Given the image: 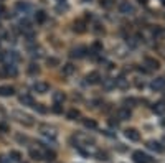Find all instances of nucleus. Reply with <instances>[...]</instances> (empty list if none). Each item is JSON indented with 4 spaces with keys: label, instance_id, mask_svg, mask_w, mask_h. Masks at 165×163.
Instances as JSON below:
<instances>
[{
    "label": "nucleus",
    "instance_id": "f257e3e1",
    "mask_svg": "<svg viewBox=\"0 0 165 163\" xmlns=\"http://www.w3.org/2000/svg\"><path fill=\"white\" fill-rule=\"evenodd\" d=\"M12 116L15 117L20 124H23V125H28V127H30V125H33V124H35V122H33V119H32V116H28V114H25V112L15 111V112L12 114Z\"/></svg>",
    "mask_w": 165,
    "mask_h": 163
},
{
    "label": "nucleus",
    "instance_id": "f03ea898",
    "mask_svg": "<svg viewBox=\"0 0 165 163\" xmlns=\"http://www.w3.org/2000/svg\"><path fill=\"white\" fill-rule=\"evenodd\" d=\"M132 160H134V163H152V158L140 150H135L132 153Z\"/></svg>",
    "mask_w": 165,
    "mask_h": 163
},
{
    "label": "nucleus",
    "instance_id": "7ed1b4c3",
    "mask_svg": "<svg viewBox=\"0 0 165 163\" xmlns=\"http://www.w3.org/2000/svg\"><path fill=\"white\" fill-rule=\"evenodd\" d=\"M88 55V48H84V46H78V48H74V50H71V53H70V56L71 58H84V56Z\"/></svg>",
    "mask_w": 165,
    "mask_h": 163
},
{
    "label": "nucleus",
    "instance_id": "20e7f679",
    "mask_svg": "<svg viewBox=\"0 0 165 163\" xmlns=\"http://www.w3.org/2000/svg\"><path fill=\"white\" fill-rule=\"evenodd\" d=\"M119 10H121V13H124V15H134V13H135L134 5H132V3H129V2H122V3H121Z\"/></svg>",
    "mask_w": 165,
    "mask_h": 163
},
{
    "label": "nucleus",
    "instance_id": "39448f33",
    "mask_svg": "<svg viewBox=\"0 0 165 163\" xmlns=\"http://www.w3.org/2000/svg\"><path fill=\"white\" fill-rule=\"evenodd\" d=\"M3 74H5V76H12V78H15V76L18 74L17 66L13 64V63H5V66H3Z\"/></svg>",
    "mask_w": 165,
    "mask_h": 163
},
{
    "label": "nucleus",
    "instance_id": "423d86ee",
    "mask_svg": "<svg viewBox=\"0 0 165 163\" xmlns=\"http://www.w3.org/2000/svg\"><path fill=\"white\" fill-rule=\"evenodd\" d=\"M40 130H41V133L45 137H48V138H51V140H55L56 138V130L53 127H48V125H41L40 127Z\"/></svg>",
    "mask_w": 165,
    "mask_h": 163
},
{
    "label": "nucleus",
    "instance_id": "0eeeda50",
    "mask_svg": "<svg viewBox=\"0 0 165 163\" xmlns=\"http://www.w3.org/2000/svg\"><path fill=\"white\" fill-rule=\"evenodd\" d=\"M86 83L88 84H99L101 83V74L98 71H93V73H89L86 76Z\"/></svg>",
    "mask_w": 165,
    "mask_h": 163
},
{
    "label": "nucleus",
    "instance_id": "6e6552de",
    "mask_svg": "<svg viewBox=\"0 0 165 163\" xmlns=\"http://www.w3.org/2000/svg\"><path fill=\"white\" fill-rule=\"evenodd\" d=\"M124 135L129 138V140H132V142H139L140 140V133L135 130V128H127V130L124 132Z\"/></svg>",
    "mask_w": 165,
    "mask_h": 163
},
{
    "label": "nucleus",
    "instance_id": "1a4fd4ad",
    "mask_svg": "<svg viewBox=\"0 0 165 163\" xmlns=\"http://www.w3.org/2000/svg\"><path fill=\"white\" fill-rule=\"evenodd\" d=\"M152 89L157 91V92H162V91L165 89V78H157V79H154Z\"/></svg>",
    "mask_w": 165,
    "mask_h": 163
},
{
    "label": "nucleus",
    "instance_id": "9d476101",
    "mask_svg": "<svg viewBox=\"0 0 165 163\" xmlns=\"http://www.w3.org/2000/svg\"><path fill=\"white\" fill-rule=\"evenodd\" d=\"M48 89H50V86L46 83H35L33 84V91L38 94H45V92H48Z\"/></svg>",
    "mask_w": 165,
    "mask_h": 163
},
{
    "label": "nucleus",
    "instance_id": "9b49d317",
    "mask_svg": "<svg viewBox=\"0 0 165 163\" xmlns=\"http://www.w3.org/2000/svg\"><path fill=\"white\" fill-rule=\"evenodd\" d=\"M147 148H149V150H152V152H155V153L163 152V147L160 145L157 140H150V142H147Z\"/></svg>",
    "mask_w": 165,
    "mask_h": 163
},
{
    "label": "nucleus",
    "instance_id": "f8f14e48",
    "mask_svg": "<svg viewBox=\"0 0 165 163\" xmlns=\"http://www.w3.org/2000/svg\"><path fill=\"white\" fill-rule=\"evenodd\" d=\"M144 63L147 64L150 69H159V68H160V63H159V61L155 59V58H150V56H145V58H144Z\"/></svg>",
    "mask_w": 165,
    "mask_h": 163
},
{
    "label": "nucleus",
    "instance_id": "ddd939ff",
    "mask_svg": "<svg viewBox=\"0 0 165 163\" xmlns=\"http://www.w3.org/2000/svg\"><path fill=\"white\" fill-rule=\"evenodd\" d=\"M117 117H119V120H127V119H130V111H129V107L119 109V111H117Z\"/></svg>",
    "mask_w": 165,
    "mask_h": 163
},
{
    "label": "nucleus",
    "instance_id": "4468645a",
    "mask_svg": "<svg viewBox=\"0 0 165 163\" xmlns=\"http://www.w3.org/2000/svg\"><path fill=\"white\" fill-rule=\"evenodd\" d=\"M15 92V89L12 88V86H0V96L2 97H8V96H12Z\"/></svg>",
    "mask_w": 165,
    "mask_h": 163
},
{
    "label": "nucleus",
    "instance_id": "2eb2a0df",
    "mask_svg": "<svg viewBox=\"0 0 165 163\" xmlns=\"http://www.w3.org/2000/svg\"><path fill=\"white\" fill-rule=\"evenodd\" d=\"M114 86H116V88H119V89H125V88H129V81L121 76V78L114 79Z\"/></svg>",
    "mask_w": 165,
    "mask_h": 163
},
{
    "label": "nucleus",
    "instance_id": "dca6fc26",
    "mask_svg": "<svg viewBox=\"0 0 165 163\" xmlns=\"http://www.w3.org/2000/svg\"><path fill=\"white\" fill-rule=\"evenodd\" d=\"M73 30L78 31V33L86 31V22H84V20H76V22H74V26H73Z\"/></svg>",
    "mask_w": 165,
    "mask_h": 163
},
{
    "label": "nucleus",
    "instance_id": "f3484780",
    "mask_svg": "<svg viewBox=\"0 0 165 163\" xmlns=\"http://www.w3.org/2000/svg\"><path fill=\"white\" fill-rule=\"evenodd\" d=\"M30 157L33 158V160H36V161L45 160V158H43V152L38 150V148H32V150H30Z\"/></svg>",
    "mask_w": 165,
    "mask_h": 163
},
{
    "label": "nucleus",
    "instance_id": "a211bd4d",
    "mask_svg": "<svg viewBox=\"0 0 165 163\" xmlns=\"http://www.w3.org/2000/svg\"><path fill=\"white\" fill-rule=\"evenodd\" d=\"M74 71H76V66L71 64V63H68V64L63 66V76H71Z\"/></svg>",
    "mask_w": 165,
    "mask_h": 163
},
{
    "label": "nucleus",
    "instance_id": "6ab92c4d",
    "mask_svg": "<svg viewBox=\"0 0 165 163\" xmlns=\"http://www.w3.org/2000/svg\"><path fill=\"white\" fill-rule=\"evenodd\" d=\"M18 100H20V104H23V105H32L33 104V97L28 96V94H22L20 97H18Z\"/></svg>",
    "mask_w": 165,
    "mask_h": 163
},
{
    "label": "nucleus",
    "instance_id": "aec40b11",
    "mask_svg": "<svg viewBox=\"0 0 165 163\" xmlns=\"http://www.w3.org/2000/svg\"><path fill=\"white\" fill-rule=\"evenodd\" d=\"M154 112L155 114H160V116H162V114H163V111H165V102H163V100H159V102L157 104H154Z\"/></svg>",
    "mask_w": 165,
    "mask_h": 163
},
{
    "label": "nucleus",
    "instance_id": "412c9836",
    "mask_svg": "<svg viewBox=\"0 0 165 163\" xmlns=\"http://www.w3.org/2000/svg\"><path fill=\"white\" fill-rule=\"evenodd\" d=\"M28 74H32V76H36L38 73H40V66H38L36 63H30L28 64Z\"/></svg>",
    "mask_w": 165,
    "mask_h": 163
},
{
    "label": "nucleus",
    "instance_id": "4be33fe9",
    "mask_svg": "<svg viewBox=\"0 0 165 163\" xmlns=\"http://www.w3.org/2000/svg\"><path fill=\"white\" fill-rule=\"evenodd\" d=\"M66 97H65V94L63 92H55L53 94V102L55 104H63V100H65Z\"/></svg>",
    "mask_w": 165,
    "mask_h": 163
},
{
    "label": "nucleus",
    "instance_id": "5701e85b",
    "mask_svg": "<svg viewBox=\"0 0 165 163\" xmlns=\"http://www.w3.org/2000/svg\"><path fill=\"white\" fill-rule=\"evenodd\" d=\"M17 8H18V10H20V12H23V13H27V12H30V5H28V3L27 2H18L17 3Z\"/></svg>",
    "mask_w": 165,
    "mask_h": 163
},
{
    "label": "nucleus",
    "instance_id": "b1692460",
    "mask_svg": "<svg viewBox=\"0 0 165 163\" xmlns=\"http://www.w3.org/2000/svg\"><path fill=\"white\" fill-rule=\"evenodd\" d=\"M79 116H81V114H79L78 109H71V111H68V119H70V120H76Z\"/></svg>",
    "mask_w": 165,
    "mask_h": 163
},
{
    "label": "nucleus",
    "instance_id": "393cba45",
    "mask_svg": "<svg viewBox=\"0 0 165 163\" xmlns=\"http://www.w3.org/2000/svg\"><path fill=\"white\" fill-rule=\"evenodd\" d=\"M84 127H86V128H91V130H94V128L98 127V124H96L93 119H84Z\"/></svg>",
    "mask_w": 165,
    "mask_h": 163
},
{
    "label": "nucleus",
    "instance_id": "a878e982",
    "mask_svg": "<svg viewBox=\"0 0 165 163\" xmlns=\"http://www.w3.org/2000/svg\"><path fill=\"white\" fill-rule=\"evenodd\" d=\"M35 20L38 22V23H43L46 20V15H45V12H41V10H38L36 13H35Z\"/></svg>",
    "mask_w": 165,
    "mask_h": 163
},
{
    "label": "nucleus",
    "instance_id": "bb28decb",
    "mask_svg": "<svg viewBox=\"0 0 165 163\" xmlns=\"http://www.w3.org/2000/svg\"><path fill=\"white\" fill-rule=\"evenodd\" d=\"M152 35H154V38H155V40H160V38L163 36V30H162V28H160V26H157V28H154Z\"/></svg>",
    "mask_w": 165,
    "mask_h": 163
},
{
    "label": "nucleus",
    "instance_id": "cd10ccee",
    "mask_svg": "<svg viewBox=\"0 0 165 163\" xmlns=\"http://www.w3.org/2000/svg\"><path fill=\"white\" fill-rule=\"evenodd\" d=\"M55 152H51V150H46V152H43V158H45V160H50V161H53L55 160Z\"/></svg>",
    "mask_w": 165,
    "mask_h": 163
},
{
    "label": "nucleus",
    "instance_id": "c85d7f7f",
    "mask_svg": "<svg viewBox=\"0 0 165 163\" xmlns=\"http://www.w3.org/2000/svg\"><path fill=\"white\" fill-rule=\"evenodd\" d=\"M8 157H10V160H12V161H20V158H22V155H20L18 152H15V150H12Z\"/></svg>",
    "mask_w": 165,
    "mask_h": 163
},
{
    "label": "nucleus",
    "instance_id": "c756f323",
    "mask_svg": "<svg viewBox=\"0 0 165 163\" xmlns=\"http://www.w3.org/2000/svg\"><path fill=\"white\" fill-rule=\"evenodd\" d=\"M46 63H48V66H51V68H53V66H58V64H60V59L50 56V58H46Z\"/></svg>",
    "mask_w": 165,
    "mask_h": 163
},
{
    "label": "nucleus",
    "instance_id": "7c9ffc66",
    "mask_svg": "<svg viewBox=\"0 0 165 163\" xmlns=\"http://www.w3.org/2000/svg\"><path fill=\"white\" fill-rule=\"evenodd\" d=\"M96 157H98V160H101V161H108L109 160L106 152H98V153H96Z\"/></svg>",
    "mask_w": 165,
    "mask_h": 163
},
{
    "label": "nucleus",
    "instance_id": "2f4dec72",
    "mask_svg": "<svg viewBox=\"0 0 165 163\" xmlns=\"http://www.w3.org/2000/svg\"><path fill=\"white\" fill-rule=\"evenodd\" d=\"M32 107H33V109H35V111H38V112H40V114H45V112H46V109H45V107H43V105H41V104H35V102H33V104H32Z\"/></svg>",
    "mask_w": 165,
    "mask_h": 163
},
{
    "label": "nucleus",
    "instance_id": "473e14b6",
    "mask_svg": "<svg viewBox=\"0 0 165 163\" xmlns=\"http://www.w3.org/2000/svg\"><path fill=\"white\" fill-rule=\"evenodd\" d=\"M101 51H103V45L99 41H96L93 45V53H101Z\"/></svg>",
    "mask_w": 165,
    "mask_h": 163
},
{
    "label": "nucleus",
    "instance_id": "72a5a7b5",
    "mask_svg": "<svg viewBox=\"0 0 165 163\" xmlns=\"http://www.w3.org/2000/svg\"><path fill=\"white\" fill-rule=\"evenodd\" d=\"M53 112H55V114H63L61 104H53Z\"/></svg>",
    "mask_w": 165,
    "mask_h": 163
},
{
    "label": "nucleus",
    "instance_id": "f704fd0d",
    "mask_svg": "<svg viewBox=\"0 0 165 163\" xmlns=\"http://www.w3.org/2000/svg\"><path fill=\"white\" fill-rule=\"evenodd\" d=\"M104 88H106V89L116 88V86H114V81H112V79H108V81H104Z\"/></svg>",
    "mask_w": 165,
    "mask_h": 163
},
{
    "label": "nucleus",
    "instance_id": "c9c22d12",
    "mask_svg": "<svg viewBox=\"0 0 165 163\" xmlns=\"http://www.w3.org/2000/svg\"><path fill=\"white\" fill-rule=\"evenodd\" d=\"M0 163H12V160L7 155H0Z\"/></svg>",
    "mask_w": 165,
    "mask_h": 163
},
{
    "label": "nucleus",
    "instance_id": "e433bc0d",
    "mask_svg": "<svg viewBox=\"0 0 165 163\" xmlns=\"http://www.w3.org/2000/svg\"><path fill=\"white\" fill-rule=\"evenodd\" d=\"M17 140L22 142V143H27L28 142V137L27 135H17Z\"/></svg>",
    "mask_w": 165,
    "mask_h": 163
},
{
    "label": "nucleus",
    "instance_id": "4c0bfd02",
    "mask_svg": "<svg viewBox=\"0 0 165 163\" xmlns=\"http://www.w3.org/2000/svg\"><path fill=\"white\" fill-rule=\"evenodd\" d=\"M8 132V125L7 124H0V133H5Z\"/></svg>",
    "mask_w": 165,
    "mask_h": 163
},
{
    "label": "nucleus",
    "instance_id": "58836bf2",
    "mask_svg": "<svg viewBox=\"0 0 165 163\" xmlns=\"http://www.w3.org/2000/svg\"><path fill=\"white\" fill-rule=\"evenodd\" d=\"M135 102H137V100H135L134 97H130V99H125V104H129L127 107H132V105H134Z\"/></svg>",
    "mask_w": 165,
    "mask_h": 163
},
{
    "label": "nucleus",
    "instance_id": "ea45409f",
    "mask_svg": "<svg viewBox=\"0 0 165 163\" xmlns=\"http://www.w3.org/2000/svg\"><path fill=\"white\" fill-rule=\"evenodd\" d=\"M109 125H111V127H117V125H119V120H114V119H109Z\"/></svg>",
    "mask_w": 165,
    "mask_h": 163
},
{
    "label": "nucleus",
    "instance_id": "a19ab883",
    "mask_svg": "<svg viewBox=\"0 0 165 163\" xmlns=\"http://www.w3.org/2000/svg\"><path fill=\"white\" fill-rule=\"evenodd\" d=\"M101 5H104V7H109V5H111V2H109V0H101Z\"/></svg>",
    "mask_w": 165,
    "mask_h": 163
},
{
    "label": "nucleus",
    "instance_id": "79ce46f5",
    "mask_svg": "<svg viewBox=\"0 0 165 163\" xmlns=\"http://www.w3.org/2000/svg\"><path fill=\"white\" fill-rule=\"evenodd\" d=\"M94 31H96V33H101V31H103V28H101V25H99V23H98V25H96Z\"/></svg>",
    "mask_w": 165,
    "mask_h": 163
},
{
    "label": "nucleus",
    "instance_id": "37998d69",
    "mask_svg": "<svg viewBox=\"0 0 165 163\" xmlns=\"http://www.w3.org/2000/svg\"><path fill=\"white\" fill-rule=\"evenodd\" d=\"M135 84H137V88H139V89H140V88H144V81H137Z\"/></svg>",
    "mask_w": 165,
    "mask_h": 163
},
{
    "label": "nucleus",
    "instance_id": "c03bdc74",
    "mask_svg": "<svg viewBox=\"0 0 165 163\" xmlns=\"http://www.w3.org/2000/svg\"><path fill=\"white\" fill-rule=\"evenodd\" d=\"M3 12H5V7H3V5H0V15H3Z\"/></svg>",
    "mask_w": 165,
    "mask_h": 163
},
{
    "label": "nucleus",
    "instance_id": "a18cd8bd",
    "mask_svg": "<svg viewBox=\"0 0 165 163\" xmlns=\"http://www.w3.org/2000/svg\"><path fill=\"white\" fill-rule=\"evenodd\" d=\"M0 76H3V73H2V71H0Z\"/></svg>",
    "mask_w": 165,
    "mask_h": 163
}]
</instances>
